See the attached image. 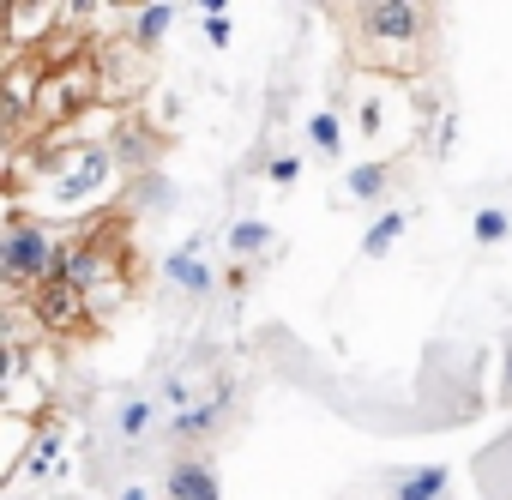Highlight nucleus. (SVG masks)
Segmentation results:
<instances>
[{
	"instance_id": "nucleus-14",
	"label": "nucleus",
	"mask_w": 512,
	"mask_h": 500,
	"mask_svg": "<svg viewBox=\"0 0 512 500\" xmlns=\"http://www.w3.org/2000/svg\"><path fill=\"white\" fill-rule=\"evenodd\" d=\"M13 31H7V55H25L31 37H49L55 19H67V7H37V0H13Z\"/></svg>"
},
{
	"instance_id": "nucleus-18",
	"label": "nucleus",
	"mask_w": 512,
	"mask_h": 500,
	"mask_svg": "<svg viewBox=\"0 0 512 500\" xmlns=\"http://www.w3.org/2000/svg\"><path fill=\"white\" fill-rule=\"evenodd\" d=\"M344 145H350L344 115H338V109H314V115H308V151H314V157H326V163H338V157H344Z\"/></svg>"
},
{
	"instance_id": "nucleus-17",
	"label": "nucleus",
	"mask_w": 512,
	"mask_h": 500,
	"mask_svg": "<svg viewBox=\"0 0 512 500\" xmlns=\"http://www.w3.org/2000/svg\"><path fill=\"white\" fill-rule=\"evenodd\" d=\"M404 229H410V211H398V205H386L368 229H362V260H386L392 247L404 241Z\"/></svg>"
},
{
	"instance_id": "nucleus-25",
	"label": "nucleus",
	"mask_w": 512,
	"mask_h": 500,
	"mask_svg": "<svg viewBox=\"0 0 512 500\" xmlns=\"http://www.w3.org/2000/svg\"><path fill=\"white\" fill-rule=\"evenodd\" d=\"M458 145V115H440V157Z\"/></svg>"
},
{
	"instance_id": "nucleus-26",
	"label": "nucleus",
	"mask_w": 512,
	"mask_h": 500,
	"mask_svg": "<svg viewBox=\"0 0 512 500\" xmlns=\"http://www.w3.org/2000/svg\"><path fill=\"white\" fill-rule=\"evenodd\" d=\"M115 500H157V494H151V488H145V482H127V488H121V494H115Z\"/></svg>"
},
{
	"instance_id": "nucleus-6",
	"label": "nucleus",
	"mask_w": 512,
	"mask_h": 500,
	"mask_svg": "<svg viewBox=\"0 0 512 500\" xmlns=\"http://www.w3.org/2000/svg\"><path fill=\"white\" fill-rule=\"evenodd\" d=\"M115 278H121V260H115L109 241H73V247H67L61 284H73L79 296H91V290H103V284H115Z\"/></svg>"
},
{
	"instance_id": "nucleus-12",
	"label": "nucleus",
	"mask_w": 512,
	"mask_h": 500,
	"mask_svg": "<svg viewBox=\"0 0 512 500\" xmlns=\"http://www.w3.org/2000/svg\"><path fill=\"white\" fill-rule=\"evenodd\" d=\"M452 470L446 464H404L386 476V500H446Z\"/></svg>"
},
{
	"instance_id": "nucleus-19",
	"label": "nucleus",
	"mask_w": 512,
	"mask_h": 500,
	"mask_svg": "<svg viewBox=\"0 0 512 500\" xmlns=\"http://www.w3.org/2000/svg\"><path fill=\"white\" fill-rule=\"evenodd\" d=\"M175 199H181V187H175V175H169V169H151V175H133V205H139V211H151V217H163V211H175Z\"/></svg>"
},
{
	"instance_id": "nucleus-7",
	"label": "nucleus",
	"mask_w": 512,
	"mask_h": 500,
	"mask_svg": "<svg viewBox=\"0 0 512 500\" xmlns=\"http://www.w3.org/2000/svg\"><path fill=\"white\" fill-rule=\"evenodd\" d=\"M163 284L169 290H181V296H193V302H205L211 290H217V266L205 260V241L193 235L187 247H175V254L163 260Z\"/></svg>"
},
{
	"instance_id": "nucleus-5",
	"label": "nucleus",
	"mask_w": 512,
	"mask_h": 500,
	"mask_svg": "<svg viewBox=\"0 0 512 500\" xmlns=\"http://www.w3.org/2000/svg\"><path fill=\"white\" fill-rule=\"evenodd\" d=\"M163 500H223L217 464L205 452H175L163 470Z\"/></svg>"
},
{
	"instance_id": "nucleus-21",
	"label": "nucleus",
	"mask_w": 512,
	"mask_h": 500,
	"mask_svg": "<svg viewBox=\"0 0 512 500\" xmlns=\"http://www.w3.org/2000/svg\"><path fill=\"white\" fill-rule=\"evenodd\" d=\"M25 470H37V476H55L61 470V434H37V446H31V458H25Z\"/></svg>"
},
{
	"instance_id": "nucleus-4",
	"label": "nucleus",
	"mask_w": 512,
	"mask_h": 500,
	"mask_svg": "<svg viewBox=\"0 0 512 500\" xmlns=\"http://www.w3.org/2000/svg\"><path fill=\"white\" fill-rule=\"evenodd\" d=\"M31 320L43 326V338H61V332H79L85 320H91V308H85V296L73 290V284H43V290H31Z\"/></svg>"
},
{
	"instance_id": "nucleus-8",
	"label": "nucleus",
	"mask_w": 512,
	"mask_h": 500,
	"mask_svg": "<svg viewBox=\"0 0 512 500\" xmlns=\"http://www.w3.org/2000/svg\"><path fill=\"white\" fill-rule=\"evenodd\" d=\"M115 163H121V175H151V169H163L157 157H163V133L157 127H145V121H133L127 115V127L115 133Z\"/></svg>"
},
{
	"instance_id": "nucleus-23",
	"label": "nucleus",
	"mask_w": 512,
	"mask_h": 500,
	"mask_svg": "<svg viewBox=\"0 0 512 500\" xmlns=\"http://www.w3.org/2000/svg\"><path fill=\"white\" fill-rule=\"evenodd\" d=\"M266 181H272V187H296V181H302V157H296V151H278V157L266 163Z\"/></svg>"
},
{
	"instance_id": "nucleus-3",
	"label": "nucleus",
	"mask_w": 512,
	"mask_h": 500,
	"mask_svg": "<svg viewBox=\"0 0 512 500\" xmlns=\"http://www.w3.org/2000/svg\"><path fill=\"white\" fill-rule=\"evenodd\" d=\"M362 31L374 43H386V49H410V43H422L428 13L416 0H374V7H362Z\"/></svg>"
},
{
	"instance_id": "nucleus-24",
	"label": "nucleus",
	"mask_w": 512,
	"mask_h": 500,
	"mask_svg": "<svg viewBox=\"0 0 512 500\" xmlns=\"http://www.w3.org/2000/svg\"><path fill=\"white\" fill-rule=\"evenodd\" d=\"M121 296H127V278H115V284H103V290H91V296H85V308H91V320H97L103 308H115Z\"/></svg>"
},
{
	"instance_id": "nucleus-9",
	"label": "nucleus",
	"mask_w": 512,
	"mask_h": 500,
	"mask_svg": "<svg viewBox=\"0 0 512 500\" xmlns=\"http://www.w3.org/2000/svg\"><path fill=\"white\" fill-rule=\"evenodd\" d=\"M91 61H97V73H103V103H115V97H127V91H139V73H145V55H139L133 43H109V49H97Z\"/></svg>"
},
{
	"instance_id": "nucleus-11",
	"label": "nucleus",
	"mask_w": 512,
	"mask_h": 500,
	"mask_svg": "<svg viewBox=\"0 0 512 500\" xmlns=\"http://www.w3.org/2000/svg\"><path fill=\"white\" fill-rule=\"evenodd\" d=\"M157 428H169V410L151 398V392H127L121 404H115V434L127 440V446H139V440H151Z\"/></svg>"
},
{
	"instance_id": "nucleus-13",
	"label": "nucleus",
	"mask_w": 512,
	"mask_h": 500,
	"mask_svg": "<svg viewBox=\"0 0 512 500\" xmlns=\"http://www.w3.org/2000/svg\"><path fill=\"white\" fill-rule=\"evenodd\" d=\"M223 247H229V260H266L272 247H278V229L266 223V217H235L229 229H223Z\"/></svg>"
},
{
	"instance_id": "nucleus-1",
	"label": "nucleus",
	"mask_w": 512,
	"mask_h": 500,
	"mask_svg": "<svg viewBox=\"0 0 512 500\" xmlns=\"http://www.w3.org/2000/svg\"><path fill=\"white\" fill-rule=\"evenodd\" d=\"M67 247L49 223H37L19 199L7 211V229H0V278H7L13 290H43V284H61L67 272Z\"/></svg>"
},
{
	"instance_id": "nucleus-16",
	"label": "nucleus",
	"mask_w": 512,
	"mask_h": 500,
	"mask_svg": "<svg viewBox=\"0 0 512 500\" xmlns=\"http://www.w3.org/2000/svg\"><path fill=\"white\" fill-rule=\"evenodd\" d=\"M344 193H350L356 205H380V199L392 193V163H380V157L350 163V169H344Z\"/></svg>"
},
{
	"instance_id": "nucleus-10",
	"label": "nucleus",
	"mask_w": 512,
	"mask_h": 500,
	"mask_svg": "<svg viewBox=\"0 0 512 500\" xmlns=\"http://www.w3.org/2000/svg\"><path fill=\"white\" fill-rule=\"evenodd\" d=\"M223 416H229V386H217V392H211L205 404L169 410V440H181V446L193 440V446H199L205 434H217V428H223Z\"/></svg>"
},
{
	"instance_id": "nucleus-15",
	"label": "nucleus",
	"mask_w": 512,
	"mask_h": 500,
	"mask_svg": "<svg viewBox=\"0 0 512 500\" xmlns=\"http://www.w3.org/2000/svg\"><path fill=\"white\" fill-rule=\"evenodd\" d=\"M169 25H175V7H169V0H151V7H133V13H127V43H133L139 55H151V49L169 37Z\"/></svg>"
},
{
	"instance_id": "nucleus-20",
	"label": "nucleus",
	"mask_w": 512,
	"mask_h": 500,
	"mask_svg": "<svg viewBox=\"0 0 512 500\" xmlns=\"http://www.w3.org/2000/svg\"><path fill=\"white\" fill-rule=\"evenodd\" d=\"M506 235H512V211H506V205H482V211L470 217V241H476V247H500Z\"/></svg>"
},
{
	"instance_id": "nucleus-2",
	"label": "nucleus",
	"mask_w": 512,
	"mask_h": 500,
	"mask_svg": "<svg viewBox=\"0 0 512 500\" xmlns=\"http://www.w3.org/2000/svg\"><path fill=\"white\" fill-rule=\"evenodd\" d=\"M121 181V163L109 145H91V151H43V175H37V193L61 211H79L91 199H103L109 187Z\"/></svg>"
},
{
	"instance_id": "nucleus-22",
	"label": "nucleus",
	"mask_w": 512,
	"mask_h": 500,
	"mask_svg": "<svg viewBox=\"0 0 512 500\" xmlns=\"http://www.w3.org/2000/svg\"><path fill=\"white\" fill-rule=\"evenodd\" d=\"M199 37H205L211 49H229V43H235V19H229V13H199Z\"/></svg>"
}]
</instances>
